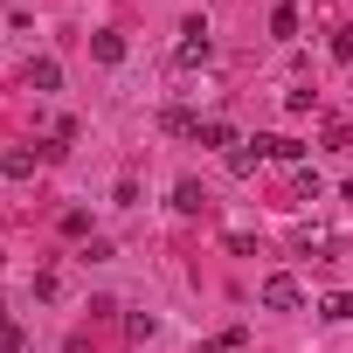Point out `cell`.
Segmentation results:
<instances>
[{
    "mask_svg": "<svg viewBox=\"0 0 353 353\" xmlns=\"http://www.w3.org/2000/svg\"><path fill=\"white\" fill-rule=\"evenodd\" d=\"M256 298H263V312H298V305H305V284H298L291 270H270Z\"/></svg>",
    "mask_w": 353,
    "mask_h": 353,
    "instance_id": "obj_1",
    "label": "cell"
},
{
    "mask_svg": "<svg viewBox=\"0 0 353 353\" xmlns=\"http://www.w3.org/2000/svg\"><path fill=\"white\" fill-rule=\"evenodd\" d=\"M208 56H215L208 28H201V21H188V28H181V49H173V63H181V70H194V63H208Z\"/></svg>",
    "mask_w": 353,
    "mask_h": 353,
    "instance_id": "obj_2",
    "label": "cell"
},
{
    "mask_svg": "<svg viewBox=\"0 0 353 353\" xmlns=\"http://www.w3.org/2000/svg\"><path fill=\"white\" fill-rule=\"evenodd\" d=\"M35 166H42L35 145H0V173H8V181H35Z\"/></svg>",
    "mask_w": 353,
    "mask_h": 353,
    "instance_id": "obj_3",
    "label": "cell"
},
{
    "mask_svg": "<svg viewBox=\"0 0 353 353\" xmlns=\"http://www.w3.org/2000/svg\"><path fill=\"white\" fill-rule=\"evenodd\" d=\"M194 145H215V152H236L243 139H236V125H229V118H201V132H194Z\"/></svg>",
    "mask_w": 353,
    "mask_h": 353,
    "instance_id": "obj_4",
    "label": "cell"
},
{
    "mask_svg": "<svg viewBox=\"0 0 353 353\" xmlns=\"http://www.w3.org/2000/svg\"><path fill=\"white\" fill-rule=\"evenodd\" d=\"M90 56H97L104 70H118V63H125V35H118V28H97V35H90Z\"/></svg>",
    "mask_w": 353,
    "mask_h": 353,
    "instance_id": "obj_5",
    "label": "cell"
},
{
    "mask_svg": "<svg viewBox=\"0 0 353 353\" xmlns=\"http://www.w3.org/2000/svg\"><path fill=\"white\" fill-rule=\"evenodd\" d=\"M256 145H263V159H284V166H298V159H305V145H298V139H284V132H263Z\"/></svg>",
    "mask_w": 353,
    "mask_h": 353,
    "instance_id": "obj_6",
    "label": "cell"
},
{
    "mask_svg": "<svg viewBox=\"0 0 353 353\" xmlns=\"http://www.w3.org/2000/svg\"><path fill=\"white\" fill-rule=\"evenodd\" d=\"M159 125H166L173 139H194V132H201V118H194L188 104H166V111H159Z\"/></svg>",
    "mask_w": 353,
    "mask_h": 353,
    "instance_id": "obj_7",
    "label": "cell"
},
{
    "mask_svg": "<svg viewBox=\"0 0 353 353\" xmlns=\"http://www.w3.org/2000/svg\"><path fill=\"white\" fill-rule=\"evenodd\" d=\"M208 208V188L201 181H181V188H173V215H201Z\"/></svg>",
    "mask_w": 353,
    "mask_h": 353,
    "instance_id": "obj_8",
    "label": "cell"
},
{
    "mask_svg": "<svg viewBox=\"0 0 353 353\" xmlns=\"http://www.w3.org/2000/svg\"><path fill=\"white\" fill-rule=\"evenodd\" d=\"M319 319H325V325H346V319H353V291H325V298H319Z\"/></svg>",
    "mask_w": 353,
    "mask_h": 353,
    "instance_id": "obj_9",
    "label": "cell"
},
{
    "mask_svg": "<svg viewBox=\"0 0 353 353\" xmlns=\"http://www.w3.org/2000/svg\"><path fill=\"white\" fill-rule=\"evenodd\" d=\"M256 166H263V145H256V139H243V145L229 152V173L243 181V173H256Z\"/></svg>",
    "mask_w": 353,
    "mask_h": 353,
    "instance_id": "obj_10",
    "label": "cell"
},
{
    "mask_svg": "<svg viewBox=\"0 0 353 353\" xmlns=\"http://www.w3.org/2000/svg\"><path fill=\"white\" fill-rule=\"evenodd\" d=\"M28 90H63V63H28Z\"/></svg>",
    "mask_w": 353,
    "mask_h": 353,
    "instance_id": "obj_11",
    "label": "cell"
},
{
    "mask_svg": "<svg viewBox=\"0 0 353 353\" xmlns=\"http://www.w3.org/2000/svg\"><path fill=\"white\" fill-rule=\"evenodd\" d=\"M270 35H277V42H291V35H298V0H284V8L270 14Z\"/></svg>",
    "mask_w": 353,
    "mask_h": 353,
    "instance_id": "obj_12",
    "label": "cell"
},
{
    "mask_svg": "<svg viewBox=\"0 0 353 353\" xmlns=\"http://www.w3.org/2000/svg\"><path fill=\"white\" fill-rule=\"evenodd\" d=\"M35 298H63V270H56V263L35 270Z\"/></svg>",
    "mask_w": 353,
    "mask_h": 353,
    "instance_id": "obj_13",
    "label": "cell"
},
{
    "mask_svg": "<svg viewBox=\"0 0 353 353\" xmlns=\"http://www.w3.org/2000/svg\"><path fill=\"white\" fill-rule=\"evenodd\" d=\"M0 353H28V332L8 319V325H0Z\"/></svg>",
    "mask_w": 353,
    "mask_h": 353,
    "instance_id": "obj_14",
    "label": "cell"
},
{
    "mask_svg": "<svg viewBox=\"0 0 353 353\" xmlns=\"http://www.w3.org/2000/svg\"><path fill=\"white\" fill-rule=\"evenodd\" d=\"M325 145H332V152H353V125H346V118H339V125H325Z\"/></svg>",
    "mask_w": 353,
    "mask_h": 353,
    "instance_id": "obj_15",
    "label": "cell"
},
{
    "mask_svg": "<svg viewBox=\"0 0 353 353\" xmlns=\"http://www.w3.org/2000/svg\"><path fill=\"white\" fill-rule=\"evenodd\" d=\"M325 49H332V63H353V28H332V42H325Z\"/></svg>",
    "mask_w": 353,
    "mask_h": 353,
    "instance_id": "obj_16",
    "label": "cell"
},
{
    "mask_svg": "<svg viewBox=\"0 0 353 353\" xmlns=\"http://www.w3.org/2000/svg\"><path fill=\"white\" fill-rule=\"evenodd\" d=\"M63 353H90V346H83V339H70V346H63Z\"/></svg>",
    "mask_w": 353,
    "mask_h": 353,
    "instance_id": "obj_17",
    "label": "cell"
},
{
    "mask_svg": "<svg viewBox=\"0 0 353 353\" xmlns=\"http://www.w3.org/2000/svg\"><path fill=\"white\" fill-rule=\"evenodd\" d=\"M339 194H346V201H353V181H346V188H339Z\"/></svg>",
    "mask_w": 353,
    "mask_h": 353,
    "instance_id": "obj_18",
    "label": "cell"
},
{
    "mask_svg": "<svg viewBox=\"0 0 353 353\" xmlns=\"http://www.w3.org/2000/svg\"><path fill=\"white\" fill-rule=\"evenodd\" d=\"M0 325H8V305H0Z\"/></svg>",
    "mask_w": 353,
    "mask_h": 353,
    "instance_id": "obj_19",
    "label": "cell"
},
{
    "mask_svg": "<svg viewBox=\"0 0 353 353\" xmlns=\"http://www.w3.org/2000/svg\"><path fill=\"white\" fill-rule=\"evenodd\" d=\"M0 263H8V256H0Z\"/></svg>",
    "mask_w": 353,
    "mask_h": 353,
    "instance_id": "obj_20",
    "label": "cell"
}]
</instances>
